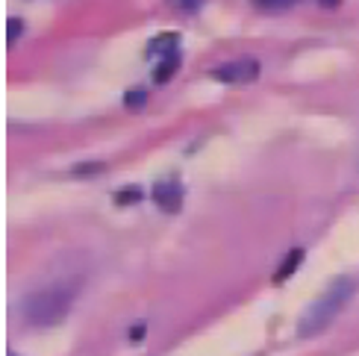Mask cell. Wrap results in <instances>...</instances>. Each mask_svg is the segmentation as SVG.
Listing matches in <instances>:
<instances>
[{"label": "cell", "instance_id": "15", "mask_svg": "<svg viewBox=\"0 0 359 356\" xmlns=\"http://www.w3.org/2000/svg\"><path fill=\"white\" fill-rule=\"evenodd\" d=\"M321 4H324V6H336V4H339V0H321Z\"/></svg>", "mask_w": 359, "mask_h": 356}, {"label": "cell", "instance_id": "4", "mask_svg": "<svg viewBox=\"0 0 359 356\" xmlns=\"http://www.w3.org/2000/svg\"><path fill=\"white\" fill-rule=\"evenodd\" d=\"M154 200L162 212L168 215H177L180 206H183V186L177 180H165V183H156L154 186Z\"/></svg>", "mask_w": 359, "mask_h": 356}, {"label": "cell", "instance_id": "11", "mask_svg": "<svg viewBox=\"0 0 359 356\" xmlns=\"http://www.w3.org/2000/svg\"><path fill=\"white\" fill-rule=\"evenodd\" d=\"M168 4L174 6V9H180V12H198L206 0H168Z\"/></svg>", "mask_w": 359, "mask_h": 356}, {"label": "cell", "instance_id": "2", "mask_svg": "<svg viewBox=\"0 0 359 356\" xmlns=\"http://www.w3.org/2000/svg\"><path fill=\"white\" fill-rule=\"evenodd\" d=\"M353 289H356V286H353L351 277H336L333 283L321 292V298L312 301L309 309L301 315V321H297V336L312 338V336H318L321 330L330 327L333 318L341 313V306L351 301Z\"/></svg>", "mask_w": 359, "mask_h": 356}, {"label": "cell", "instance_id": "1", "mask_svg": "<svg viewBox=\"0 0 359 356\" xmlns=\"http://www.w3.org/2000/svg\"><path fill=\"white\" fill-rule=\"evenodd\" d=\"M77 294H80V280H62V283L41 286L24 298V318L33 327H53V324H59L68 315Z\"/></svg>", "mask_w": 359, "mask_h": 356}, {"label": "cell", "instance_id": "10", "mask_svg": "<svg viewBox=\"0 0 359 356\" xmlns=\"http://www.w3.org/2000/svg\"><path fill=\"white\" fill-rule=\"evenodd\" d=\"M124 103H127V109H142L144 103H147V95L142 92V88H133V92H127Z\"/></svg>", "mask_w": 359, "mask_h": 356}, {"label": "cell", "instance_id": "7", "mask_svg": "<svg viewBox=\"0 0 359 356\" xmlns=\"http://www.w3.org/2000/svg\"><path fill=\"white\" fill-rule=\"evenodd\" d=\"M177 68H180V53L162 56V62H159L156 71H154V80H156V83H168L174 74H177Z\"/></svg>", "mask_w": 359, "mask_h": 356}, {"label": "cell", "instance_id": "5", "mask_svg": "<svg viewBox=\"0 0 359 356\" xmlns=\"http://www.w3.org/2000/svg\"><path fill=\"white\" fill-rule=\"evenodd\" d=\"M301 259H304V250H301V247L289 250V256L280 262V268H277V274H274V283H283V280H289V277L297 271V265H301Z\"/></svg>", "mask_w": 359, "mask_h": 356}, {"label": "cell", "instance_id": "6", "mask_svg": "<svg viewBox=\"0 0 359 356\" xmlns=\"http://www.w3.org/2000/svg\"><path fill=\"white\" fill-rule=\"evenodd\" d=\"M147 53H151V56H168V53H177V33L156 36L151 44H147Z\"/></svg>", "mask_w": 359, "mask_h": 356}, {"label": "cell", "instance_id": "12", "mask_svg": "<svg viewBox=\"0 0 359 356\" xmlns=\"http://www.w3.org/2000/svg\"><path fill=\"white\" fill-rule=\"evenodd\" d=\"M6 27H9L6 41H9V44H15V41H18V36L24 33V21H21V18H9V24H6Z\"/></svg>", "mask_w": 359, "mask_h": 356}, {"label": "cell", "instance_id": "14", "mask_svg": "<svg viewBox=\"0 0 359 356\" xmlns=\"http://www.w3.org/2000/svg\"><path fill=\"white\" fill-rule=\"evenodd\" d=\"M130 338H133V342H142V338H144V324H142V327H133Z\"/></svg>", "mask_w": 359, "mask_h": 356}, {"label": "cell", "instance_id": "13", "mask_svg": "<svg viewBox=\"0 0 359 356\" xmlns=\"http://www.w3.org/2000/svg\"><path fill=\"white\" fill-rule=\"evenodd\" d=\"M103 171V162H88V165H77L71 174L74 177H88V174H100Z\"/></svg>", "mask_w": 359, "mask_h": 356}, {"label": "cell", "instance_id": "8", "mask_svg": "<svg viewBox=\"0 0 359 356\" xmlns=\"http://www.w3.org/2000/svg\"><path fill=\"white\" fill-rule=\"evenodd\" d=\"M144 195H142V189L139 186H127V189H121V191H115V206H130V203H139Z\"/></svg>", "mask_w": 359, "mask_h": 356}, {"label": "cell", "instance_id": "9", "mask_svg": "<svg viewBox=\"0 0 359 356\" xmlns=\"http://www.w3.org/2000/svg\"><path fill=\"white\" fill-rule=\"evenodd\" d=\"M250 4L265 12H280V9H292L297 0H250Z\"/></svg>", "mask_w": 359, "mask_h": 356}, {"label": "cell", "instance_id": "3", "mask_svg": "<svg viewBox=\"0 0 359 356\" xmlns=\"http://www.w3.org/2000/svg\"><path fill=\"white\" fill-rule=\"evenodd\" d=\"M212 77L218 83H230V85H242V83H253L259 77V62L257 59H233V62H224L212 71Z\"/></svg>", "mask_w": 359, "mask_h": 356}]
</instances>
